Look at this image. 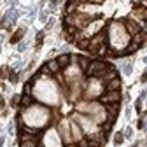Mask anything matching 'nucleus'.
<instances>
[{"instance_id": "nucleus-39", "label": "nucleus", "mask_w": 147, "mask_h": 147, "mask_svg": "<svg viewBox=\"0 0 147 147\" xmlns=\"http://www.w3.org/2000/svg\"><path fill=\"white\" fill-rule=\"evenodd\" d=\"M144 131L147 133V119H145V123H144Z\"/></svg>"}, {"instance_id": "nucleus-16", "label": "nucleus", "mask_w": 147, "mask_h": 147, "mask_svg": "<svg viewBox=\"0 0 147 147\" xmlns=\"http://www.w3.org/2000/svg\"><path fill=\"white\" fill-rule=\"evenodd\" d=\"M37 142H40L37 137H33L32 140H25V142H20V147H37Z\"/></svg>"}, {"instance_id": "nucleus-20", "label": "nucleus", "mask_w": 147, "mask_h": 147, "mask_svg": "<svg viewBox=\"0 0 147 147\" xmlns=\"http://www.w3.org/2000/svg\"><path fill=\"white\" fill-rule=\"evenodd\" d=\"M9 81H11L12 84H16L18 81H20V79H18V74H16L12 68H9Z\"/></svg>"}, {"instance_id": "nucleus-18", "label": "nucleus", "mask_w": 147, "mask_h": 147, "mask_svg": "<svg viewBox=\"0 0 147 147\" xmlns=\"http://www.w3.org/2000/svg\"><path fill=\"white\" fill-rule=\"evenodd\" d=\"M123 140H124V133H123V131L114 133V144H116V147H117V145H121V144H123Z\"/></svg>"}, {"instance_id": "nucleus-2", "label": "nucleus", "mask_w": 147, "mask_h": 147, "mask_svg": "<svg viewBox=\"0 0 147 147\" xmlns=\"http://www.w3.org/2000/svg\"><path fill=\"white\" fill-rule=\"evenodd\" d=\"M100 102L102 103H119L121 102V93L119 91H105L100 95Z\"/></svg>"}, {"instance_id": "nucleus-36", "label": "nucleus", "mask_w": 147, "mask_h": 147, "mask_svg": "<svg viewBox=\"0 0 147 147\" xmlns=\"http://www.w3.org/2000/svg\"><path fill=\"white\" fill-rule=\"evenodd\" d=\"M130 116H131V109H130V107H126V117L130 119Z\"/></svg>"}, {"instance_id": "nucleus-28", "label": "nucleus", "mask_w": 147, "mask_h": 147, "mask_svg": "<svg viewBox=\"0 0 147 147\" xmlns=\"http://www.w3.org/2000/svg\"><path fill=\"white\" fill-rule=\"evenodd\" d=\"M21 131H26V133H37L35 128H28V126H23V130Z\"/></svg>"}, {"instance_id": "nucleus-21", "label": "nucleus", "mask_w": 147, "mask_h": 147, "mask_svg": "<svg viewBox=\"0 0 147 147\" xmlns=\"http://www.w3.org/2000/svg\"><path fill=\"white\" fill-rule=\"evenodd\" d=\"M32 82L28 81V82H25V86H23V95H32Z\"/></svg>"}, {"instance_id": "nucleus-10", "label": "nucleus", "mask_w": 147, "mask_h": 147, "mask_svg": "<svg viewBox=\"0 0 147 147\" xmlns=\"http://www.w3.org/2000/svg\"><path fill=\"white\" fill-rule=\"evenodd\" d=\"M105 112L117 117V114H119V103H107L105 105Z\"/></svg>"}, {"instance_id": "nucleus-1", "label": "nucleus", "mask_w": 147, "mask_h": 147, "mask_svg": "<svg viewBox=\"0 0 147 147\" xmlns=\"http://www.w3.org/2000/svg\"><path fill=\"white\" fill-rule=\"evenodd\" d=\"M107 70H114V67L107 65L103 61H95L93 60L91 65H89V68L86 70V76H89V77H103L107 74Z\"/></svg>"}, {"instance_id": "nucleus-13", "label": "nucleus", "mask_w": 147, "mask_h": 147, "mask_svg": "<svg viewBox=\"0 0 147 147\" xmlns=\"http://www.w3.org/2000/svg\"><path fill=\"white\" fill-rule=\"evenodd\" d=\"M145 39H147V35H144V33H137V35H133V37H131V42H133V44H137V46H142Z\"/></svg>"}, {"instance_id": "nucleus-37", "label": "nucleus", "mask_w": 147, "mask_h": 147, "mask_svg": "<svg viewBox=\"0 0 147 147\" xmlns=\"http://www.w3.org/2000/svg\"><path fill=\"white\" fill-rule=\"evenodd\" d=\"M142 18H144V20L147 21V9H144V12H142Z\"/></svg>"}, {"instance_id": "nucleus-26", "label": "nucleus", "mask_w": 147, "mask_h": 147, "mask_svg": "<svg viewBox=\"0 0 147 147\" xmlns=\"http://www.w3.org/2000/svg\"><path fill=\"white\" fill-rule=\"evenodd\" d=\"M18 100H21V96H20V95H14V96H12V100H11V107H16Z\"/></svg>"}, {"instance_id": "nucleus-24", "label": "nucleus", "mask_w": 147, "mask_h": 147, "mask_svg": "<svg viewBox=\"0 0 147 147\" xmlns=\"http://www.w3.org/2000/svg\"><path fill=\"white\" fill-rule=\"evenodd\" d=\"M135 110H137V114H140V112H142V100H140V98L135 102Z\"/></svg>"}, {"instance_id": "nucleus-35", "label": "nucleus", "mask_w": 147, "mask_h": 147, "mask_svg": "<svg viewBox=\"0 0 147 147\" xmlns=\"http://www.w3.org/2000/svg\"><path fill=\"white\" fill-rule=\"evenodd\" d=\"M145 96H147V89H142V91H140V100H144Z\"/></svg>"}, {"instance_id": "nucleus-9", "label": "nucleus", "mask_w": 147, "mask_h": 147, "mask_svg": "<svg viewBox=\"0 0 147 147\" xmlns=\"http://www.w3.org/2000/svg\"><path fill=\"white\" fill-rule=\"evenodd\" d=\"M76 44H77V47H79L81 51H86V49H89V46H91V39H89V37H82V39L76 40Z\"/></svg>"}, {"instance_id": "nucleus-32", "label": "nucleus", "mask_w": 147, "mask_h": 147, "mask_svg": "<svg viewBox=\"0 0 147 147\" xmlns=\"http://www.w3.org/2000/svg\"><path fill=\"white\" fill-rule=\"evenodd\" d=\"M39 20L42 21V23H47V12H40V18Z\"/></svg>"}, {"instance_id": "nucleus-38", "label": "nucleus", "mask_w": 147, "mask_h": 147, "mask_svg": "<svg viewBox=\"0 0 147 147\" xmlns=\"http://www.w3.org/2000/svg\"><path fill=\"white\" fill-rule=\"evenodd\" d=\"M142 30H144V35H147V23H144V26H142Z\"/></svg>"}, {"instance_id": "nucleus-27", "label": "nucleus", "mask_w": 147, "mask_h": 147, "mask_svg": "<svg viewBox=\"0 0 147 147\" xmlns=\"http://www.w3.org/2000/svg\"><path fill=\"white\" fill-rule=\"evenodd\" d=\"M18 51H20V53L26 51V42H20V44H18Z\"/></svg>"}, {"instance_id": "nucleus-17", "label": "nucleus", "mask_w": 147, "mask_h": 147, "mask_svg": "<svg viewBox=\"0 0 147 147\" xmlns=\"http://www.w3.org/2000/svg\"><path fill=\"white\" fill-rule=\"evenodd\" d=\"M72 131H74V135H76V138H77V140H81V138H82V131H81V128L77 126V123H72Z\"/></svg>"}, {"instance_id": "nucleus-5", "label": "nucleus", "mask_w": 147, "mask_h": 147, "mask_svg": "<svg viewBox=\"0 0 147 147\" xmlns=\"http://www.w3.org/2000/svg\"><path fill=\"white\" fill-rule=\"evenodd\" d=\"M63 32L68 33V35H72V37H79V28L74 26V25H65V23H63ZM79 39H82V37H79ZM79 39H77V40H79Z\"/></svg>"}, {"instance_id": "nucleus-29", "label": "nucleus", "mask_w": 147, "mask_h": 147, "mask_svg": "<svg viewBox=\"0 0 147 147\" xmlns=\"http://www.w3.org/2000/svg\"><path fill=\"white\" fill-rule=\"evenodd\" d=\"M63 37H65V40H67V42H70V44H72V42H76V40H74V37H72V35H68V33H65V32H63Z\"/></svg>"}, {"instance_id": "nucleus-25", "label": "nucleus", "mask_w": 147, "mask_h": 147, "mask_svg": "<svg viewBox=\"0 0 147 147\" xmlns=\"http://www.w3.org/2000/svg\"><path fill=\"white\" fill-rule=\"evenodd\" d=\"M77 147H89V142H88V138H81Z\"/></svg>"}, {"instance_id": "nucleus-34", "label": "nucleus", "mask_w": 147, "mask_h": 147, "mask_svg": "<svg viewBox=\"0 0 147 147\" xmlns=\"http://www.w3.org/2000/svg\"><path fill=\"white\" fill-rule=\"evenodd\" d=\"M144 121H145V119H138V123H137V128H138V130H144Z\"/></svg>"}, {"instance_id": "nucleus-15", "label": "nucleus", "mask_w": 147, "mask_h": 147, "mask_svg": "<svg viewBox=\"0 0 147 147\" xmlns=\"http://www.w3.org/2000/svg\"><path fill=\"white\" fill-rule=\"evenodd\" d=\"M79 5H81V2H77V0H74V2H68V4H67V14L72 16V12L76 11Z\"/></svg>"}, {"instance_id": "nucleus-22", "label": "nucleus", "mask_w": 147, "mask_h": 147, "mask_svg": "<svg viewBox=\"0 0 147 147\" xmlns=\"http://www.w3.org/2000/svg\"><path fill=\"white\" fill-rule=\"evenodd\" d=\"M123 133H124V138H131V137H133V128H131V126H128Z\"/></svg>"}, {"instance_id": "nucleus-4", "label": "nucleus", "mask_w": 147, "mask_h": 147, "mask_svg": "<svg viewBox=\"0 0 147 147\" xmlns=\"http://www.w3.org/2000/svg\"><path fill=\"white\" fill-rule=\"evenodd\" d=\"M25 33H26V28H25V26H23V28H18V30L12 33V37L9 39V42H11V44H20L21 39L25 37Z\"/></svg>"}, {"instance_id": "nucleus-30", "label": "nucleus", "mask_w": 147, "mask_h": 147, "mask_svg": "<svg viewBox=\"0 0 147 147\" xmlns=\"http://www.w3.org/2000/svg\"><path fill=\"white\" fill-rule=\"evenodd\" d=\"M140 82H147V68L142 72V76H140Z\"/></svg>"}, {"instance_id": "nucleus-7", "label": "nucleus", "mask_w": 147, "mask_h": 147, "mask_svg": "<svg viewBox=\"0 0 147 147\" xmlns=\"http://www.w3.org/2000/svg\"><path fill=\"white\" fill-rule=\"evenodd\" d=\"M32 103H33V98H32V95H21V100H20V110H23V109H28Z\"/></svg>"}, {"instance_id": "nucleus-41", "label": "nucleus", "mask_w": 147, "mask_h": 147, "mask_svg": "<svg viewBox=\"0 0 147 147\" xmlns=\"http://www.w3.org/2000/svg\"><path fill=\"white\" fill-rule=\"evenodd\" d=\"M68 147H77V145H74V144H70V145H68Z\"/></svg>"}, {"instance_id": "nucleus-31", "label": "nucleus", "mask_w": 147, "mask_h": 147, "mask_svg": "<svg viewBox=\"0 0 147 147\" xmlns=\"http://www.w3.org/2000/svg\"><path fill=\"white\" fill-rule=\"evenodd\" d=\"M56 7H58V2H56V0H53V2H49V11H54Z\"/></svg>"}, {"instance_id": "nucleus-33", "label": "nucleus", "mask_w": 147, "mask_h": 147, "mask_svg": "<svg viewBox=\"0 0 147 147\" xmlns=\"http://www.w3.org/2000/svg\"><path fill=\"white\" fill-rule=\"evenodd\" d=\"M7 131H9V135H14V124H12V123H9V126H7Z\"/></svg>"}, {"instance_id": "nucleus-8", "label": "nucleus", "mask_w": 147, "mask_h": 147, "mask_svg": "<svg viewBox=\"0 0 147 147\" xmlns=\"http://www.w3.org/2000/svg\"><path fill=\"white\" fill-rule=\"evenodd\" d=\"M121 86H123V81L116 77V79H112V81L107 84V91H119Z\"/></svg>"}, {"instance_id": "nucleus-19", "label": "nucleus", "mask_w": 147, "mask_h": 147, "mask_svg": "<svg viewBox=\"0 0 147 147\" xmlns=\"http://www.w3.org/2000/svg\"><path fill=\"white\" fill-rule=\"evenodd\" d=\"M123 72H124V76H130V74L133 72V63H131V61L124 63V65H123Z\"/></svg>"}, {"instance_id": "nucleus-14", "label": "nucleus", "mask_w": 147, "mask_h": 147, "mask_svg": "<svg viewBox=\"0 0 147 147\" xmlns=\"http://www.w3.org/2000/svg\"><path fill=\"white\" fill-rule=\"evenodd\" d=\"M47 63V67H49V70H51V74H58L60 72V65H58V61L56 60H51V61H46Z\"/></svg>"}, {"instance_id": "nucleus-40", "label": "nucleus", "mask_w": 147, "mask_h": 147, "mask_svg": "<svg viewBox=\"0 0 147 147\" xmlns=\"http://www.w3.org/2000/svg\"><path fill=\"white\" fill-rule=\"evenodd\" d=\"M131 147H138V142H135V144H133V145H131Z\"/></svg>"}, {"instance_id": "nucleus-12", "label": "nucleus", "mask_w": 147, "mask_h": 147, "mask_svg": "<svg viewBox=\"0 0 147 147\" xmlns=\"http://www.w3.org/2000/svg\"><path fill=\"white\" fill-rule=\"evenodd\" d=\"M42 44H44V30L37 33V39H35V51H40Z\"/></svg>"}, {"instance_id": "nucleus-43", "label": "nucleus", "mask_w": 147, "mask_h": 147, "mask_svg": "<svg viewBox=\"0 0 147 147\" xmlns=\"http://www.w3.org/2000/svg\"><path fill=\"white\" fill-rule=\"evenodd\" d=\"M37 147H44V145H42V144H39V145H37Z\"/></svg>"}, {"instance_id": "nucleus-23", "label": "nucleus", "mask_w": 147, "mask_h": 147, "mask_svg": "<svg viewBox=\"0 0 147 147\" xmlns=\"http://www.w3.org/2000/svg\"><path fill=\"white\" fill-rule=\"evenodd\" d=\"M54 25H56V20H54V18H49V20H47V23H46V30L53 28Z\"/></svg>"}, {"instance_id": "nucleus-3", "label": "nucleus", "mask_w": 147, "mask_h": 147, "mask_svg": "<svg viewBox=\"0 0 147 147\" xmlns=\"http://www.w3.org/2000/svg\"><path fill=\"white\" fill-rule=\"evenodd\" d=\"M124 25H126V28H128V32H130L131 33V37L133 35H137V33H140V23H135V21H131L130 20V18H126V20H124Z\"/></svg>"}, {"instance_id": "nucleus-6", "label": "nucleus", "mask_w": 147, "mask_h": 147, "mask_svg": "<svg viewBox=\"0 0 147 147\" xmlns=\"http://www.w3.org/2000/svg\"><path fill=\"white\" fill-rule=\"evenodd\" d=\"M70 60H72V58H70V54H68V53L60 54V56L56 58V61H58V65H60L61 68H67V67L70 65Z\"/></svg>"}, {"instance_id": "nucleus-42", "label": "nucleus", "mask_w": 147, "mask_h": 147, "mask_svg": "<svg viewBox=\"0 0 147 147\" xmlns=\"http://www.w3.org/2000/svg\"><path fill=\"white\" fill-rule=\"evenodd\" d=\"M144 63H147V56H145V58H144Z\"/></svg>"}, {"instance_id": "nucleus-11", "label": "nucleus", "mask_w": 147, "mask_h": 147, "mask_svg": "<svg viewBox=\"0 0 147 147\" xmlns=\"http://www.w3.org/2000/svg\"><path fill=\"white\" fill-rule=\"evenodd\" d=\"M77 63H79V67H81V70H88L89 68V65H91V58H86V56H77Z\"/></svg>"}]
</instances>
